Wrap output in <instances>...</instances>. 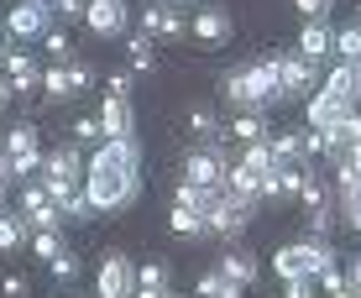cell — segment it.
Here are the masks:
<instances>
[{
	"label": "cell",
	"mask_w": 361,
	"mask_h": 298,
	"mask_svg": "<svg viewBox=\"0 0 361 298\" xmlns=\"http://www.w3.org/2000/svg\"><path fill=\"white\" fill-rule=\"evenodd\" d=\"M84 194H90L94 215H121L142 194V147L136 136H105L99 152L84 163Z\"/></svg>",
	"instance_id": "1"
},
{
	"label": "cell",
	"mask_w": 361,
	"mask_h": 298,
	"mask_svg": "<svg viewBox=\"0 0 361 298\" xmlns=\"http://www.w3.org/2000/svg\"><path fill=\"white\" fill-rule=\"evenodd\" d=\"M220 89H226V105H235V110H267V105H278V99H283L272 58H257V63L231 68L226 79H220Z\"/></svg>",
	"instance_id": "2"
},
{
	"label": "cell",
	"mask_w": 361,
	"mask_h": 298,
	"mask_svg": "<svg viewBox=\"0 0 361 298\" xmlns=\"http://www.w3.org/2000/svg\"><path fill=\"white\" fill-rule=\"evenodd\" d=\"M325 267H335V246L325 241V235H314V241H293V246H283V252L272 256V272H278L283 283L319 278Z\"/></svg>",
	"instance_id": "3"
},
{
	"label": "cell",
	"mask_w": 361,
	"mask_h": 298,
	"mask_svg": "<svg viewBox=\"0 0 361 298\" xmlns=\"http://www.w3.org/2000/svg\"><path fill=\"white\" fill-rule=\"evenodd\" d=\"M42 189L53 194V204H63L73 189H84V152H79V142H58L53 152H42Z\"/></svg>",
	"instance_id": "4"
},
{
	"label": "cell",
	"mask_w": 361,
	"mask_h": 298,
	"mask_svg": "<svg viewBox=\"0 0 361 298\" xmlns=\"http://www.w3.org/2000/svg\"><path fill=\"white\" fill-rule=\"evenodd\" d=\"M272 68H278L283 99H304V94L319 89V63H309V58H298V53H272Z\"/></svg>",
	"instance_id": "5"
},
{
	"label": "cell",
	"mask_w": 361,
	"mask_h": 298,
	"mask_svg": "<svg viewBox=\"0 0 361 298\" xmlns=\"http://www.w3.org/2000/svg\"><path fill=\"white\" fill-rule=\"evenodd\" d=\"M6 157H11V173H16V178L42 173V142H37L32 120H16V126L6 131Z\"/></svg>",
	"instance_id": "6"
},
{
	"label": "cell",
	"mask_w": 361,
	"mask_h": 298,
	"mask_svg": "<svg viewBox=\"0 0 361 298\" xmlns=\"http://www.w3.org/2000/svg\"><path fill=\"white\" fill-rule=\"evenodd\" d=\"M94 298H136V262L126 252H110L94 272Z\"/></svg>",
	"instance_id": "7"
},
{
	"label": "cell",
	"mask_w": 361,
	"mask_h": 298,
	"mask_svg": "<svg viewBox=\"0 0 361 298\" xmlns=\"http://www.w3.org/2000/svg\"><path fill=\"white\" fill-rule=\"evenodd\" d=\"M252 215H257V199H246V194H231L220 199V209L209 215V235H226V241H235L246 225H252Z\"/></svg>",
	"instance_id": "8"
},
{
	"label": "cell",
	"mask_w": 361,
	"mask_h": 298,
	"mask_svg": "<svg viewBox=\"0 0 361 298\" xmlns=\"http://www.w3.org/2000/svg\"><path fill=\"white\" fill-rule=\"evenodd\" d=\"M84 27H90L94 37H126L131 6L126 0H90V6H84Z\"/></svg>",
	"instance_id": "9"
},
{
	"label": "cell",
	"mask_w": 361,
	"mask_h": 298,
	"mask_svg": "<svg viewBox=\"0 0 361 298\" xmlns=\"http://www.w3.org/2000/svg\"><path fill=\"white\" fill-rule=\"evenodd\" d=\"M142 32L163 37V42H178L183 37V11L173 6V0H147L142 6Z\"/></svg>",
	"instance_id": "10"
},
{
	"label": "cell",
	"mask_w": 361,
	"mask_h": 298,
	"mask_svg": "<svg viewBox=\"0 0 361 298\" xmlns=\"http://www.w3.org/2000/svg\"><path fill=\"white\" fill-rule=\"evenodd\" d=\"M226 168H231V157H220L215 147H194L183 157V183H226Z\"/></svg>",
	"instance_id": "11"
},
{
	"label": "cell",
	"mask_w": 361,
	"mask_h": 298,
	"mask_svg": "<svg viewBox=\"0 0 361 298\" xmlns=\"http://www.w3.org/2000/svg\"><path fill=\"white\" fill-rule=\"evenodd\" d=\"M47 16H53L47 6H32V0H16V6L6 11V32H11V37H42L47 27H53Z\"/></svg>",
	"instance_id": "12"
},
{
	"label": "cell",
	"mask_w": 361,
	"mask_h": 298,
	"mask_svg": "<svg viewBox=\"0 0 361 298\" xmlns=\"http://www.w3.org/2000/svg\"><path fill=\"white\" fill-rule=\"evenodd\" d=\"M319 89H325L330 99H341L345 110H356V105H361V63H335L330 79L319 84Z\"/></svg>",
	"instance_id": "13"
},
{
	"label": "cell",
	"mask_w": 361,
	"mask_h": 298,
	"mask_svg": "<svg viewBox=\"0 0 361 298\" xmlns=\"http://www.w3.org/2000/svg\"><path fill=\"white\" fill-rule=\"evenodd\" d=\"M0 68H6V79H11V89H16V99H27L37 84H42V68H37V58H32V53H21V47L0 58Z\"/></svg>",
	"instance_id": "14"
},
{
	"label": "cell",
	"mask_w": 361,
	"mask_h": 298,
	"mask_svg": "<svg viewBox=\"0 0 361 298\" xmlns=\"http://www.w3.org/2000/svg\"><path fill=\"white\" fill-rule=\"evenodd\" d=\"M189 32H194L204 47H220V42H231V16H226L220 6H199L194 21H189Z\"/></svg>",
	"instance_id": "15"
},
{
	"label": "cell",
	"mask_w": 361,
	"mask_h": 298,
	"mask_svg": "<svg viewBox=\"0 0 361 298\" xmlns=\"http://www.w3.org/2000/svg\"><path fill=\"white\" fill-rule=\"evenodd\" d=\"M220 199H226V183H178V199L173 204H183V209H194V215H215L220 209Z\"/></svg>",
	"instance_id": "16"
},
{
	"label": "cell",
	"mask_w": 361,
	"mask_h": 298,
	"mask_svg": "<svg viewBox=\"0 0 361 298\" xmlns=\"http://www.w3.org/2000/svg\"><path fill=\"white\" fill-rule=\"evenodd\" d=\"M330 53H335V32L325 27V16H319V21H304V32H298V58L325 63Z\"/></svg>",
	"instance_id": "17"
},
{
	"label": "cell",
	"mask_w": 361,
	"mask_h": 298,
	"mask_svg": "<svg viewBox=\"0 0 361 298\" xmlns=\"http://www.w3.org/2000/svg\"><path fill=\"white\" fill-rule=\"evenodd\" d=\"M220 272H226L231 283H241V288H252V283L262 278V262H257L246 246H226V252H220Z\"/></svg>",
	"instance_id": "18"
},
{
	"label": "cell",
	"mask_w": 361,
	"mask_h": 298,
	"mask_svg": "<svg viewBox=\"0 0 361 298\" xmlns=\"http://www.w3.org/2000/svg\"><path fill=\"white\" fill-rule=\"evenodd\" d=\"M131 126H136L131 99H121V94H105V99H99V131H105V136H131Z\"/></svg>",
	"instance_id": "19"
},
{
	"label": "cell",
	"mask_w": 361,
	"mask_h": 298,
	"mask_svg": "<svg viewBox=\"0 0 361 298\" xmlns=\"http://www.w3.org/2000/svg\"><path fill=\"white\" fill-rule=\"evenodd\" d=\"M272 163H278V168H309V157H304V131L272 136Z\"/></svg>",
	"instance_id": "20"
},
{
	"label": "cell",
	"mask_w": 361,
	"mask_h": 298,
	"mask_svg": "<svg viewBox=\"0 0 361 298\" xmlns=\"http://www.w3.org/2000/svg\"><path fill=\"white\" fill-rule=\"evenodd\" d=\"M226 136H235L241 147L246 142H262V136H267V110H241V116L226 126Z\"/></svg>",
	"instance_id": "21"
},
{
	"label": "cell",
	"mask_w": 361,
	"mask_h": 298,
	"mask_svg": "<svg viewBox=\"0 0 361 298\" xmlns=\"http://www.w3.org/2000/svg\"><path fill=\"white\" fill-rule=\"evenodd\" d=\"M298 204H304V215H309V209L335 204V199H330V183L319 178V168H304V189H298Z\"/></svg>",
	"instance_id": "22"
},
{
	"label": "cell",
	"mask_w": 361,
	"mask_h": 298,
	"mask_svg": "<svg viewBox=\"0 0 361 298\" xmlns=\"http://www.w3.org/2000/svg\"><path fill=\"white\" fill-rule=\"evenodd\" d=\"M27 235H32V225H27L21 209H0V252H16Z\"/></svg>",
	"instance_id": "23"
},
{
	"label": "cell",
	"mask_w": 361,
	"mask_h": 298,
	"mask_svg": "<svg viewBox=\"0 0 361 298\" xmlns=\"http://www.w3.org/2000/svg\"><path fill=\"white\" fill-rule=\"evenodd\" d=\"M126 68L131 73H152L157 68V47H152V37H147V32H136L126 42Z\"/></svg>",
	"instance_id": "24"
},
{
	"label": "cell",
	"mask_w": 361,
	"mask_h": 298,
	"mask_svg": "<svg viewBox=\"0 0 361 298\" xmlns=\"http://www.w3.org/2000/svg\"><path fill=\"white\" fill-rule=\"evenodd\" d=\"M194 293H199V298H246V288H241V283H231L220 267H209L204 278H199V288H194Z\"/></svg>",
	"instance_id": "25"
},
{
	"label": "cell",
	"mask_w": 361,
	"mask_h": 298,
	"mask_svg": "<svg viewBox=\"0 0 361 298\" xmlns=\"http://www.w3.org/2000/svg\"><path fill=\"white\" fill-rule=\"evenodd\" d=\"M341 116H345V105H341V99H330L325 89H314V94H309V126H314V131H325L330 120H341Z\"/></svg>",
	"instance_id": "26"
},
{
	"label": "cell",
	"mask_w": 361,
	"mask_h": 298,
	"mask_svg": "<svg viewBox=\"0 0 361 298\" xmlns=\"http://www.w3.org/2000/svg\"><path fill=\"white\" fill-rule=\"evenodd\" d=\"M226 189L231 194H246V199H262V173H252L246 163H231L226 168Z\"/></svg>",
	"instance_id": "27"
},
{
	"label": "cell",
	"mask_w": 361,
	"mask_h": 298,
	"mask_svg": "<svg viewBox=\"0 0 361 298\" xmlns=\"http://www.w3.org/2000/svg\"><path fill=\"white\" fill-rule=\"evenodd\" d=\"M183 131H189V136H199V142L220 136V116H215V105H194L189 116H183Z\"/></svg>",
	"instance_id": "28"
},
{
	"label": "cell",
	"mask_w": 361,
	"mask_h": 298,
	"mask_svg": "<svg viewBox=\"0 0 361 298\" xmlns=\"http://www.w3.org/2000/svg\"><path fill=\"white\" fill-rule=\"evenodd\" d=\"M173 230H178V235H189V241H204V235H209V220L204 215H194V209H183V204H173Z\"/></svg>",
	"instance_id": "29"
},
{
	"label": "cell",
	"mask_w": 361,
	"mask_h": 298,
	"mask_svg": "<svg viewBox=\"0 0 361 298\" xmlns=\"http://www.w3.org/2000/svg\"><path fill=\"white\" fill-rule=\"evenodd\" d=\"M42 94H47V105H63V99H73V89H68V68H63V63L42 68Z\"/></svg>",
	"instance_id": "30"
},
{
	"label": "cell",
	"mask_w": 361,
	"mask_h": 298,
	"mask_svg": "<svg viewBox=\"0 0 361 298\" xmlns=\"http://www.w3.org/2000/svg\"><path fill=\"white\" fill-rule=\"evenodd\" d=\"M235 163H246L252 173H267V168H278V163H272V136H262V142H246Z\"/></svg>",
	"instance_id": "31"
},
{
	"label": "cell",
	"mask_w": 361,
	"mask_h": 298,
	"mask_svg": "<svg viewBox=\"0 0 361 298\" xmlns=\"http://www.w3.org/2000/svg\"><path fill=\"white\" fill-rule=\"evenodd\" d=\"M136 288H173V267L157 256V262H142L136 267Z\"/></svg>",
	"instance_id": "32"
},
{
	"label": "cell",
	"mask_w": 361,
	"mask_h": 298,
	"mask_svg": "<svg viewBox=\"0 0 361 298\" xmlns=\"http://www.w3.org/2000/svg\"><path fill=\"white\" fill-rule=\"evenodd\" d=\"M42 47L53 53V63H73V37H68L63 27H47V32H42Z\"/></svg>",
	"instance_id": "33"
},
{
	"label": "cell",
	"mask_w": 361,
	"mask_h": 298,
	"mask_svg": "<svg viewBox=\"0 0 361 298\" xmlns=\"http://www.w3.org/2000/svg\"><path fill=\"white\" fill-rule=\"evenodd\" d=\"M47 278H53V283H63V288H68V283H79V256H73L68 246H63V252H58L53 262H47Z\"/></svg>",
	"instance_id": "34"
},
{
	"label": "cell",
	"mask_w": 361,
	"mask_h": 298,
	"mask_svg": "<svg viewBox=\"0 0 361 298\" xmlns=\"http://www.w3.org/2000/svg\"><path fill=\"white\" fill-rule=\"evenodd\" d=\"M335 53H341V63H361V27L335 32Z\"/></svg>",
	"instance_id": "35"
},
{
	"label": "cell",
	"mask_w": 361,
	"mask_h": 298,
	"mask_svg": "<svg viewBox=\"0 0 361 298\" xmlns=\"http://www.w3.org/2000/svg\"><path fill=\"white\" fill-rule=\"evenodd\" d=\"M68 68V89H73V99H79L84 89L94 84V63H84V58H73V63H63Z\"/></svg>",
	"instance_id": "36"
},
{
	"label": "cell",
	"mask_w": 361,
	"mask_h": 298,
	"mask_svg": "<svg viewBox=\"0 0 361 298\" xmlns=\"http://www.w3.org/2000/svg\"><path fill=\"white\" fill-rule=\"evenodd\" d=\"M32 252L42 256V262H53V256L63 252V235L58 230H32Z\"/></svg>",
	"instance_id": "37"
},
{
	"label": "cell",
	"mask_w": 361,
	"mask_h": 298,
	"mask_svg": "<svg viewBox=\"0 0 361 298\" xmlns=\"http://www.w3.org/2000/svg\"><path fill=\"white\" fill-rule=\"evenodd\" d=\"M68 142H79V147L105 142V131H99V116H79V120H73V136H68Z\"/></svg>",
	"instance_id": "38"
},
{
	"label": "cell",
	"mask_w": 361,
	"mask_h": 298,
	"mask_svg": "<svg viewBox=\"0 0 361 298\" xmlns=\"http://www.w3.org/2000/svg\"><path fill=\"white\" fill-rule=\"evenodd\" d=\"M27 225H32V230H58V225H63V209H58V204H42V209H32V215H27Z\"/></svg>",
	"instance_id": "39"
},
{
	"label": "cell",
	"mask_w": 361,
	"mask_h": 298,
	"mask_svg": "<svg viewBox=\"0 0 361 298\" xmlns=\"http://www.w3.org/2000/svg\"><path fill=\"white\" fill-rule=\"evenodd\" d=\"M304 225H309V235H330V230H335V204H325V209H309V215H304Z\"/></svg>",
	"instance_id": "40"
},
{
	"label": "cell",
	"mask_w": 361,
	"mask_h": 298,
	"mask_svg": "<svg viewBox=\"0 0 361 298\" xmlns=\"http://www.w3.org/2000/svg\"><path fill=\"white\" fill-rule=\"evenodd\" d=\"M42 204H53V194H47L42 183H27V189H21V215H32V209H42Z\"/></svg>",
	"instance_id": "41"
},
{
	"label": "cell",
	"mask_w": 361,
	"mask_h": 298,
	"mask_svg": "<svg viewBox=\"0 0 361 298\" xmlns=\"http://www.w3.org/2000/svg\"><path fill=\"white\" fill-rule=\"evenodd\" d=\"M105 94L131 99V68H110V73H105Z\"/></svg>",
	"instance_id": "42"
},
{
	"label": "cell",
	"mask_w": 361,
	"mask_h": 298,
	"mask_svg": "<svg viewBox=\"0 0 361 298\" xmlns=\"http://www.w3.org/2000/svg\"><path fill=\"white\" fill-rule=\"evenodd\" d=\"M0 293H6V298H27V293H32V283L21 278V272H6V278H0Z\"/></svg>",
	"instance_id": "43"
},
{
	"label": "cell",
	"mask_w": 361,
	"mask_h": 298,
	"mask_svg": "<svg viewBox=\"0 0 361 298\" xmlns=\"http://www.w3.org/2000/svg\"><path fill=\"white\" fill-rule=\"evenodd\" d=\"M314 288H325V293H341V288H345V272H341V262L319 272V278H314Z\"/></svg>",
	"instance_id": "44"
},
{
	"label": "cell",
	"mask_w": 361,
	"mask_h": 298,
	"mask_svg": "<svg viewBox=\"0 0 361 298\" xmlns=\"http://www.w3.org/2000/svg\"><path fill=\"white\" fill-rule=\"evenodd\" d=\"M293 6L304 11V21H319V16H325V11L335 6V0H293Z\"/></svg>",
	"instance_id": "45"
},
{
	"label": "cell",
	"mask_w": 361,
	"mask_h": 298,
	"mask_svg": "<svg viewBox=\"0 0 361 298\" xmlns=\"http://www.w3.org/2000/svg\"><path fill=\"white\" fill-rule=\"evenodd\" d=\"M283 298H314V278H298V283H288V288H283Z\"/></svg>",
	"instance_id": "46"
},
{
	"label": "cell",
	"mask_w": 361,
	"mask_h": 298,
	"mask_svg": "<svg viewBox=\"0 0 361 298\" xmlns=\"http://www.w3.org/2000/svg\"><path fill=\"white\" fill-rule=\"evenodd\" d=\"M84 6H90V0H53V11H58V16H84Z\"/></svg>",
	"instance_id": "47"
},
{
	"label": "cell",
	"mask_w": 361,
	"mask_h": 298,
	"mask_svg": "<svg viewBox=\"0 0 361 298\" xmlns=\"http://www.w3.org/2000/svg\"><path fill=\"white\" fill-rule=\"evenodd\" d=\"M11 183H16V173H11V157L0 152V189H11Z\"/></svg>",
	"instance_id": "48"
},
{
	"label": "cell",
	"mask_w": 361,
	"mask_h": 298,
	"mask_svg": "<svg viewBox=\"0 0 361 298\" xmlns=\"http://www.w3.org/2000/svg\"><path fill=\"white\" fill-rule=\"evenodd\" d=\"M341 209H345V220H351V225L361 230V199H351V204H341Z\"/></svg>",
	"instance_id": "49"
},
{
	"label": "cell",
	"mask_w": 361,
	"mask_h": 298,
	"mask_svg": "<svg viewBox=\"0 0 361 298\" xmlns=\"http://www.w3.org/2000/svg\"><path fill=\"white\" fill-rule=\"evenodd\" d=\"M345 283H351V288H356V298H361V256L351 262V278H345Z\"/></svg>",
	"instance_id": "50"
},
{
	"label": "cell",
	"mask_w": 361,
	"mask_h": 298,
	"mask_svg": "<svg viewBox=\"0 0 361 298\" xmlns=\"http://www.w3.org/2000/svg\"><path fill=\"white\" fill-rule=\"evenodd\" d=\"M11 99H16V89H11V79H0V110H6Z\"/></svg>",
	"instance_id": "51"
},
{
	"label": "cell",
	"mask_w": 361,
	"mask_h": 298,
	"mask_svg": "<svg viewBox=\"0 0 361 298\" xmlns=\"http://www.w3.org/2000/svg\"><path fill=\"white\" fill-rule=\"evenodd\" d=\"M168 288H136V298H163Z\"/></svg>",
	"instance_id": "52"
},
{
	"label": "cell",
	"mask_w": 361,
	"mask_h": 298,
	"mask_svg": "<svg viewBox=\"0 0 361 298\" xmlns=\"http://www.w3.org/2000/svg\"><path fill=\"white\" fill-rule=\"evenodd\" d=\"M330 298H356V288H351V283H345V288H341V293H330Z\"/></svg>",
	"instance_id": "53"
},
{
	"label": "cell",
	"mask_w": 361,
	"mask_h": 298,
	"mask_svg": "<svg viewBox=\"0 0 361 298\" xmlns=\"http://www.w3.org/2000/svg\"><path fill=\"white\" fill-rule=\"evenodd\" d=\"M6 37H11V32H6V27H0V58H6V53H11V47H6Z\"/></svg>",
	"instance_id": "54"
},
{
	"label": "cell",
	"mask_w": 361,
	"mask_h": 298,
	"mask_svg": "<svg viewBox=\"0 0 361 298\" xmlns=\"http://www.w3.org/2000/svg\"><path fill=\"white\" fill-rule=\"evenodd\" d=\"M32 6H47V11H53V0H32Z\"/></svg>",
	"instance_id": "55"
},
{
	"label": "cell",
	"mask_w": 361,
	"mask_h": 298,
	"mask_svg": "<svg viewBox=\"0 0 361 298\" xmlns=\"http://www.w3.org/2000/svg\"><path fill=\"white\" fill-rule=\"evenodd\" d=\"M68 298H94V293H68Z\"/></svg>",
	"instance_id": "56"
},
{
	"label": "cell",
	"mask_w": 361,
	"mask_h": 298,
	"mask_svg": "<svg viewBox=\"0 0 361 298\" xmlns=\"http://www.w3.org/2000/svg\"><path fill=\"white\" fill-rule=\"evenodd\" d=\"M163 298H183V293H173V288H168V293H163Z\"/></svg>",
	"instance_id": "57"
},
{
	"label": "cell",
	"mask_w": 361,
	"mask_h": 298,
	"mask_svg": "<svg viewBox=\"0 0 361 298\" xmlns=\"http://www.w3.org/2000/svg\"><path fill=\"white\" fill-rule=\"evenodd\" d=\"M0 199H6V189H0Z\"/></svg>",
	"instance_id": "58"
},
{
	"label": "cell",
	"mask_w": 361,
	"mask_h": 298,
	"mask_svg": "<svg viewBox=\"0 0 361 298\" xmlns=\"http://www.w3.org/2000/svg\"><path fill=\"white\" fill-rule=\"evenodd\" d=\"M356 11H361V0H356Z\"/></svg>",
	"instance_id": "59"
},
{
	"label": "cell",
	"mask_w": 361,
	"mask_h": 298,
	"mask_svg": "<svg viewBox=\"0 0 361 298\" xmlns=\"http://www.w3.org/2000/svg\"><path fill=\"white\" fill-rule=\"evenodd\" d=\"M173 6H178V0H173Z\"/></svg>",
	"instance_id": "60"
},
{
	"label": "cell",
	"mask_w": 361,
	"mask_h": 298,
	"mask_svg": "<svg viewBox=\"0 0 361 298\" xmlns=\"http://www.w3.org/2000/svg\"><path fill=\"white\" fill-rule=\"evenodd\" d=\"M356 27H361V21H356Z\"/></svg>",
	"instance_id": "61"
}]
</instances>
